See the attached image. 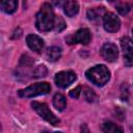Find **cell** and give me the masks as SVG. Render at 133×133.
Returning a JSON list of instances; mask_svg holds the SVG:
<instances>
[{
  "label": "cell",
  "mask_w": 133,
  "mask_h": 133,
  "mask_svg": "<svg viewBox=\"0 0 133 133\" xmlns=\"http://www.w3.org/2000/svg\"><path fill=\"white\" fill-rule=\"evenodd\" d=\"M55 17L53 14V9L50 4L44 3L41 6L39 11L36 14L35 26L39 31H50L54 27Z\"/></svg>",
  "instance_id": "1"
},
{
  "label": "cell",
  "mask_w": 133,
  "mask_h": 133,
  "mask_svg": "<svg viewBox=\"0 0 133 133\" xmlns=\"http://www.w3.org/2000/svg\"><path fill=\"white\" fill-rule=\"evenodd\" d=\"M86 78L98 86L105 85L110 79V72L104 64H97L88 69L85 73Z\"/></svg>",
  "instance_id": "2"
},
{
  "label": "cell",
  "mask_w": 133,
  "mask_h": 133,
  "mask_svg": "<svg viewBox=\"0 0 133 133\" xmlns=\"http://www.w3.org/2000/svg\"><path fill=\"white\" fill-rule=\"evenodd\" d=\"M51 86L47 82H38L34 83L24 89L19 90V96L22 98H32L41 95H46L50 91Z\"/></svg>",
  "instance_id": "3"
},
{
  "label": "cell",
  "mask_w": 133,
  "mask_h": 133,
  "mask_svg": "<svg viewBox=\"0 0 133 133\" xmlns=\"http://www.w3.org/2000/svg\"><path fill=\"white\" fill-rule=\"evenodd\" d=\"M31 106L39 116H42L45 121H47L51 125L57 126L59 124V119L54 115V113L50 110V108L47 106V104L39 103V102H32Z\"/></svg>",
  "instance_id": "4"
},
{
  "label": "cell",
  "mask_w": 133,
  "mask_h": 133,
  "mask_svg": "<svg viewBox=\"0 0 133 133\" xmlns=\"http://www.w3.org/2000/svg\"><path fill=\"white\" fill-rule=\"evenodd\" d=\"M76 74L72 71H63L59 72L55 76V83L58 87L65 88L69 85H71L76 80Z\"/></svg>",
  "instance_id": "5"
},
{
  "label": "cell",
  "mask_w": 133,
  "mask_h": 133,
  "mask_svg": "<svg viewBox=\"0 0 133 133\" xmlns=\"http://www.w3.org/2000/svg\"><path fill=\"white\" fill-rule=\"evenodd\" d=\"M103 25L106 31L115 32L121 27V20L113 12H106L103 16Z\"/></svg>",
  "instance_id": "6"
},
{
  "label": "cell",
  "mask_w": 133,
  "mask_h": 133,
  "mask_svg": "<svg viewBox=\"0 0 133 133\" xmlns=\"http://www.w3.org/2000/svg\"><path fill=\"white\" fill-rule=\"evenodd\" d=\"M89 41H90V33H89V30L86 29V28L79 29L75 34L66 37V42L69 44H78V43H80V44L86 45V44L89 43Z\"/></svg>",
  "instance_id": "7"
},
{
  "label": "cell",
  "mask_w": 133,
  "mask_h": 133,
  "mask_svg": "<svg viewBox=\"0 0 133 133\" xmlns=\"http://www.w3.org/2000/svg\"><path fill=\"white\" fill-rule=\"evenodd\" d=\"M101 55L102 57L109 61V62H112V61H115L117 59V56H118V50L116 48V46L112 43H107L105 44L102 49H101Z\"/></svg>",
  "instance_id": "8"
},
{
  "label": "cell",
  "mask_w": 133,
  "mask_h": 133,
  "mask_svg": "<svg viewBox=\"0 0 133 133\" xmlns=\"http://www.w3.org/2000/svg\"><path fill=\"white\" fill-rule=\"evenodd\" d=\"M26 42H27L28 47L32 51H34L36 53L42 52V50L44 48V41L42 39V37H39L36 34H29L26 38Z\"/></svg>",
  "instance_id": "9"
},
{
  "label": "cell",
  "mask_w": 133,
  "mask_h": 133,
  "mask_svg": "<svg viewBox=\"0 0 133 133\" xmlns=\"http://www.w3.org/2000/svg\"><path fill=\"white\" fill-rule=\"evenodd\" d=\"M79 10V5L76 0H69L63 5V11L68 17H74Z\"/></svg>",
  "instance_id": "10"
},
{
  "label": "cell",
  "mask_w": 133,
  "mask_h": 133,
  "mask_svg": "<svg viewBox=\"0 0 133 133\" xmlns=\"http://www.w3.org/2000/svg\"><path fill=\"white\" fill-rule=\"evenodd\" d=\"M1 9L6 14H12L18 7V0H0Z\"/></svg>",
  "instance_id": "11"
},
{
  "label": "cell",
  "mask_w": 133,
  "mask_h": 133,
  "mask_svg": "<svg viewBox=\"0 0 133 133\" xmlns=\"http://www.w3.org/2000/svg\"><path fill=\"white\" fill-rule=\"evenodd\" d=\"M53 105L54 107L59 110V111H62L65 107H66V101H65V98L61 95V94H55L54 97H53Z\"/></svg>",
  "instance_id": "12"
},
{
  "label": "cell",
  "mask_w": 133,
  "mask_h": 133,
  "mask_svg": "<svg viewBox=\"0 0 133 133\" xmlns=\"http://www.w3.org/2000/svg\"><path fill=\"white\" fill-rule=\"evenodd\" d=\"M46 55L49 61H56L61 56V50L58 47H51L47 50Z\"/></svg>",
  "instance_id": "13"
},
{
  "label": "cell",
  "mask_w": 133,
  "mask_h": 133,
  "mask_svg": "<svg viewBox=\"0 0 133 133\" xmlns=\"http://www.w3.org/2000/svg\"><path fill=\"white\" fill-rule=\"evenodd\" d=\"M106 12H105L104 7H96V8H91L87 11V18L90 21H96L99 18H101L102 16H104Z\"/></svg>",
  "instance_id": "14"
},
{
  "label": "cell",
  "mask_w": 133,
  "mask_h": 133,
  "mask_svg": "<svg viewBox=\"0 0 133 133\" xmlns=\"http://www.w3.org/2000/svg\"><path fill=\"white\" fill-rule=\"evenodd\" d=\"M121 47L125 53L133 52V41L128 36H123L121 38Z\"/></svg>",
  "instance_id": "15"
},
{
  "label": "cell",
  "mask_w": 133,
  "mask_h": 133,
  "mask_svg": "<svg viewBox=\"0 0 133 133\" xmlns=\"http://www.w3.org/2000/svg\"><path fill=\"white\" fill-rule=\"evenodd\" d=\"M102 130L104 132H123V128L118 127L112 122H105L102 126Z\"/></svg>",
  "instance_id": "16"
},
{
  "label": "cell",
  "mask_w": 133,
  "mask_h": 133,
  "mask_svg": "<svg viewBox=\"0 0 133 133\" xmlns=\"http://www.w3.org/2000/svg\"><path fill=\"white\" fill-rule=\"evenodd\" d=\"M83 94H84V98L87 102L91 103V102H95V100L97 99V96L95 94V91L92 89H90L89 87H84L83 89Z\"/></svg>",
  "instance_id": "17"
},
{
  "label": "cell",
  "mask_w": 133,
  "mask_h": 133,
  "mask_svg": "<svg viewBox=\"0 0 133 133\" xmlns=\"http://www.w3.org/2000/svg\"><path fill=\"white\" fill-rule=\"evenodd\" d=\"M47 68L45 65H38L34 71H33V77L39 78V77H45L47 75Z\"/></svg>",
  "instance_id": "18"
},
{
  "label": "cell",
  "mask_w": 133,
  "mask_h": 133,
  "mask_svg": "<svg viewBox=\"0 0 133 133\" xmlns=\"http://www.w3.org/2000/svg\"><path fill=\"white\" fill-rule=\"evenodd\" d=\"M116 8H117V10H118V12H119L121 15L125 16V15H127V14L129 12V10L131 9V6H130L128 3H122V4L117 5Z\"/></svg>",
  "instance_id": "19"
},
{
  "label": "cell",
  "mask_w": 133,
  "mask_h": 133,
  "mask_svg": "<svg viewBox=\"0 0 133 133\" xmlns=\"http://www.w3.org/2000/svg\"><path fill=\"white\" fill-rule=\"evenodd\" d=\"M54 27H55V29H56L57 31H61V30H62V29L65 27V24H64L63 20H62L60 17H58V18H55Z\"/></svg>",
  "instance_id": "20"
},
{
  "label": "cell",
  "mask_w": 133,
  "mask_h": 133,
  "mask_svg": "<svg viewBox=\"0 0 133 133\" xmlns=\"http://www.w3.org/2000/svg\"><path fill=\"white\" fill-rule=\"evenodd\" d=\"M125 64L127 66H133V52L127 53L125 56Z\"/></svg>",
  "instance_id": "21"
},
{
  "label": "cell",
  "mask_w": 133,
  "mask_h": 133,
  "mask_svg": "<svg viewBox=\"0 0 133 133\" xmlns=\"http://www.w3.org/2000/svg\"><path fill=\"white\" fill-rule=\"evenodd\" d=\"M80 92H81V87L80 86H77V87H75L74 89H72L71 91H70V96L72 97V98H78L79 96H80Z\"/></svg>",
  "instance_id": "22"
},
{
  "label": "cell",
  "mask_w": 133,
  "mask_h": 133,
  "mask_svg": "<svg viewBox=\"0 0 133 133\" xmlns=\"http://www.w3.org/2000/svg\"><path fill=\"white\" fill-rule=\"evenodd\" d=\"M60 1H61V0H51V2H52L53 4H55V5H57V4H58Z\"/></svg>",
  "instance_id": "23"
},
{
  "label": "cell",
  "mask_w": 133,
  "mask_h": 133,
  "mask_svg": "<svg viewBox=\"0 0 133 133\" xmlns=\"http://www.w3.org/2000/svg\"><path fill=\"white\" fill-rule=\"evenodd\" d=\"M109 2H113V1H115V0H108Z\"/></svg>",
  "instance_id": "24"
},
{
  "label": "cell",
  "mask_w": 133,
  "mask_h": 133,
  "mask_svg": "<svg viewBox=\"0 0 133 133\" xmlns=\"http://www.w3.org/2000/svg\"><path fill=\"white\" fill-rule=\"evenodd\" d=\"M132 33H133V30H132Z\"/></svg>",
  "instance_id": "25"
}]
</instances>
